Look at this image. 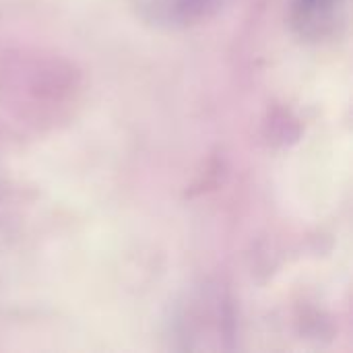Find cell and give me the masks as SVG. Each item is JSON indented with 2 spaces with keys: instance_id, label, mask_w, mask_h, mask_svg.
Listing matches in <instances>:
<instances>
[{
  "instance_id": "2",
  "label": "cell",
  "mask_w": 353,
  "mask_h": 353,
  "mask_svg": "<svg viewBox=\"0 0 353 353\" xmlns=\"http://www.w3.org/2000/svg\"><path fill=\"white\" fill-rule=\"evenodd\" d=\"M219 4L221 0H141V10L159 25H192Z\"/></svg>"
},
{
  "instance_id": "1",
  "label": "cell",
  "mask_w": 353,
  "mask_h": 353,
  "mask_svg": "<svg viewBox=\"0 0 353 353\" xmlns=\"http://www.w3.org/2000/svg\"><path fill=\"white\" fill-rule=\"evenodd\" d=\"M345 17V0H296L294 25L304 37L323 39L333 35Z\"/></svg>"
}]
</instances>
